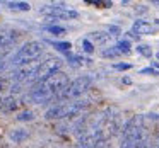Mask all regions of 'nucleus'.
Wrapping results in <instances>:
<instances>
[{
	"mask_svg": "<svg viewBox=\"0 0 159 148\" xmlns=\"http://www.w3.org/2000/svg\"><path fill=\"white\" fill-rule=\"evenodd\" d=\"M69 83H70L69 77H67L63 72H58V73H55V75H52L50 78H46L45 82H41L39 85L50 94L52 99H58V97L63 94V90L69 87Z\"/></svg>",
	"mask_w": 159,
	"mask_h": 148,
	"instance_id": "7",
	"label": "nucleus"
},
{
	"mask_svg": "<svg viewBox=\"0 0 159 148\" xmlns=\"http://www.w3.org/2000/svg\"><path fill=\"white\" fill-rule=\"evenodd\" d=\"M0 102H2V99H0Z\"/></svg>",
	"mask_w": 159,
	"mask_h": 148,
	"instance_id": "29",
	"label": "nucleus"
},
{
	"mask_svg": "<svg viewBox=\"0 0 159 148\" xmlns=\"http://www.w3.org/2000/svg\"><path fill=\"white\" fill-rule=\"evenodd\" d=\"M113 36L110 32H104V31H96V32H91L89 34V41H93V44H106Z\"/></svg>",
	"mask_w": 159,
	"mask_h": 148,
	"instance_id": "12",
	"label": "nucleus"
},
{
	"mask_svg": "<svg viewBox=\"0 0 159 148\" xmlns=\"http://www.w3.org/2000/svg\"><path fill=\"white\" fill-rule=\"evenodd\" d=\"M67 61H69L70 66H74V68H79V66H82L84 63L91 61V60L82 58L80 55H67Z\"/></svg>",
	"mask_w": 159,
	"mask_h": 148,
	"instance_id": "14",
	"label": "nucleus"
},
{
	"mask_svg": "<svg viewBox=\"0 0 159 148\" xmlns=\"http://www.w3.org/2000/svg\"><path fill=\"white\" fill-rule=\"evenodd\" d=\"M16 119L17 121H33L34 119V114H33V111H22L21 114L16 116Z\"/></svg>",
	"mask_w": 159,
	"mask_h": 148,
	"instance_id": "19",
	"label": "nucleus"
},
{
	"mask_svg": "<svg viewBox=\"0 0 159 148\" xmlns=\"http://www.w3.org/2000/svg\"><path fill=\"white\" fill-rule=\"evenodd\" d=\"M142 140H144L142 116H134L121 128V138H120V146L118 148H137Z\"/></svg>",
	"mask_w": 159,
	"mask_h": 148,
	"instance_id": "3",
	"label": "nucleus"
},
{
	"mask_svg": "<svg viewBox=\"0 0 159 148\" xmlns=\"http://www.w3.org/2000/svg\"><path fill=\"white\" fill-rule=\"evenodd\" d=\"M17 39H19V31L7 27V26H0V51L4 48H9Z\"/></svg>",
	"mask_w": 159,
	"mask_h": 148,
	"instance_id": "9",
	"label": "nucleus"
},
{
	"mask_svg": "<svg viewBox=\"0 0 159 148\" xmlns=\"http://www.w3.org/2000/svg\"><path fill=\"white\" fill-rule=\"evenodd\" d=\"M115 48L118 49L120 55H128V53H130V41H128V39H121V41H118L116 44H115Z\"/></svg>",
	"mask_w": 159,
	"mask_h": 148,
	"instance_id": "17",
	"label": "nucleus"
},
{
	"mask_svg": "<svg viewBox=\"0 0 159 148\" xmlns=\"http://www.w3.org/2000/svg\"><path fill=\"white\" fill-rule=\"evenodd\" d=\"M39 14L46 15L48 21H70V19H77L79 17V12L74 11V9L67 7L62 2H57V4H46L39 7Z\"/></svg>",
	"mask_w": 159,
	"mask_h": 148,
	"instance_id": "5",
	"label": "nucleus"
},
{
	"mask_svg": "<svg viewBox=\"0 0 159 148\" xmlns=\"http://www.w3.org/2000/svg\"><path fill=\"white\" fill-rule=\"evenodd\" d=\"M120 129H121L120 114L115 109H106L99 114V117L96 119L91 133L94 134L98 143H101V141H106L108 143L113 136H116Z\"/></svg>",
	"mask_w": 159,
	"mask_h": 148,
	"instance_id": "1",
	"label": "nucleus"
},
{
	"mask_svg": "<svg viewBox=\"0 0 159 148\" xmlns=\"http://www.w3.org/2000/svg\"><path fill=\"white\" fill-rule=\"evenodd\" d=\"M48 43L55 49H58V51H62V53H67V55L70 53V48H72V44H70L69 41H48Z\"/></svg>",
	"mask_w": 159,
	"mask_h": 148,
	"instance_id": "16",
	"label": "nucleus"
},
{
	"mask_svg": "<svg viewBox=\"0 0 159 148\" xmlns=\"http://www.w3.org/2000/svg\"><path fill=\"white\" fill-rule=\"evenodd\" d=\"M19 106H21V102L16 97H5L0 102V111L2 112H12V111H17Z\"/></svg>",
	"mask_w": 159,
	"mask_h": 148,
	"instance_id": "11",
	"label": "nucleus"
},
{
	"mask_svg": "<svg viewBox=\"0 0 159 148\" xmlns=\"http://www.w3.org/2000/svg\"><path fill=\"white\" fill-rule=\"evenodd\" d=\"M82 49H84L86 53H93V51H94V44L86 38V39H82Z\"/></svg>",
	"mask_w": 159,
	"mask_h": 148,
	"instance_id": "22",
	"label": "nucleus"
},
{
	"mask_svg": "<svg viewBox=\"0 0 159 148\" xmlns=\"http://www.w3.org/2000/svg\"><path fill=\"white\" fill-rule=\"evenodd\" d=\"M60 68H62V60L53 58V56H48L45 61L39 63L38 72H36V77H34V80H33V87L38 85V83H41V82H45L46 78H50V77L55 75V73H58Z\"/></svg>",
	"mask_w": 159,
	"mask_h": 148,
	"instance_id": "8",
	"label": "nucleus"
},
{
	"mask_svg": "<svg viewBox=\"0 0 159 148\" xmlns=\"http://www.w3.org/2000/svg\"><path fill=\"white\" fill-rule=\"evenodd\" d=\"M45 31H48L50 34H55V36H60V34H65V27H62V26H45Z\"/></svg>",
	"mask_w": 159,
	"mask_h": 148,
	"instance_id": "18",
	"label": "nucleus"
},
{
	"mask_svg": "<svg viewBox=\"0 0 159 148\" xmlns=\"http://www.w3.org/2000/svg\"><path fill=\"white\" fill-rule=\"evenodd\" d=\"M91 85H93V78H91L89 75L77 77L75 80H72V82L69 83V87L63 90V94L58 97V100L60 99L70 100V99H75V97H80L82 94H86L87 90L91 89Z\"/></svg>",
	"mask_w": 159,
	"mask_h": 148,
	"instance_id": "6",
	"label": "nucleus"
},
{
	"mask_svg": "<svg viewBox=\"0 0 159 148\" xmlns=\"http://www.w3.org/2000/svg\"><path fill=\"white\" fill-rule=\"evenodd\" d=\"M157 58H159V53H157Z\"/></svg>",
	"mask_w": 159,
	"mask_h": 148,
	"instance_id": "28",
	"label": "nucleus"
},
{
	"mask_svg": "<svg viewBox=\"0 0 159 148\" xmlns=\"http://www.w3.org/2000/svg\"><path fill=\"white\" fill-rule=\"evenodd\" d=\"M140 73H149V75H159V70H156L154 66H149V68H142Z\"/></svg>",
	"mask_w": 159,
	"mask_h": 148,
	"instance_id": "23",
	"label": "nucleus"
},
{
	"mask_svg": "<svg viewBox=\"0 0 159 148\" xmlns=\"http://www.w3.org/2000/svg\"><path fill=\"white\" fill-rule=\"evenodd\" d=\"M137 51L140 53L142 56H152V49H151V46H147V44H139L137 46Z\"/></svg>",
	"mask_w": 159,
	"mask_h": 148,
	"instance_id": "21",
	"label": "nucleus"
},
{
	"mask_svg": "<svg viewBox=\"0 0 159 148\" xmlns=\"http://www.w3.org/2000/svg\"><path fill=\"white\" fill-rule=\"evenodd\" d=\"M43 43L39 41H28L26 44H22L21 48L16 53H12L11 58H9L7 68H19V66L29 65V63H34V60H38L43 55Z\"/></svg>",
	"mask_w": 159,
	"mask_h": 148,
	"instance_id": "2",
	"label": "nucleus"
},
{
	"mask_svg": "<svg viewBox=\"0 0 159 148\" xmlns=\"http://www.w3.org/2000/svg\"><path fill=\"white\" fill-rule=\"evenodd\" d=\"M130 66H132L130 63H115L113 68H115V70H128Z\"/></svg>",
	"mask_w": 159,
	"mask_h": 148,
	"instance_id": "24",
	"label": "nucleus"
},
{
	"mask_svg": "<svg viewBox=\"0 0 159 148\" xmlns=\"http://www.w3.org/2000/svg\"><path fill=\"white\" fill-rule=\"evenodd\" d=\"M108 32H110L111 36H118L120 34V29H118L116 26H110V27H108Z\"/></svg>",
	"mask_w": 159,
	"mask_h": 148,
	"instance_id": "25",
	"label": "nucleus"
},
{
	"mask_svg": "<svg viewBox=\"0 0 159 148\" xmlns=\"http://www.w3.org/2000/svg\"><path fill=\"white\" fill-rule=\"evenodd\" d=\"M103 56H106V58H115V56H120V53H118V49L115 48V46H110V48L103 49Z\"/></svg>",
	"mask_w": 159,
	"mask_h": 148,
	"instance_id": "20",
	"label": "nucleus"
},
{
	"mask_svg": "<svg viewBox=\"0 0 159 148\" xmlns=\"http://www.w3.org/2000/svg\"><path fill=\"white\" fill-rule=\"evenodd\" d=\"M89 106L87 100H69V102H62L57 106L50 107L45 112L46 119H65V117H74L79 112H82L86 107Z\"/></svg>",
	"mask_w": 159,
	"mask_h": 148,
	"instance_id": "4",
	"label": "nucleus"
},
{
	"mask_svg": "<svg viewBox=\"0 0 159 148\" xmlns=\"http://www.w3.org/2000/svg\"><path fill=\"white\" fill-rule=\"evenodd\" d=\"M96 148H110V143H106V141H101V143L96 145Z\"/></svg>",
	"mask_w": 159,
	"mask_h": 148,
	"instance_id": "26",
	"label": "nucleus"
},
{
	"mask_svg": "<svg viewBox=\"0 0 159 148\" xmlns=\"http://www.w3.org/2000/svg\"><path fill=\"white\" fill-rule=\"evenodd\" d=\"M26 138H29V131L21 129V128H19V129H12L11 133H9V140H11L12 143H22Z\"/></svg>",
	"mask_w": 159,
	"mask_h": 148,
	"instance_id": "13",
	"label": "nucleus"
},
{
	"mask_svg": "<svg viewBox=\"0 0 159 148\" xmlns=\"http://www.w3.org/2000/svg\"><path fill=\"white\" fill-rule=\"evenodd\" d=\"M75 148H82V146H79V145H77V146H75Z\"/></svg>",
	"mask_w": 159,
	"mask_h": 148,
	"instance_id": "27",
	"label": "nucleus"
},
{
	"mask_svg": "<svg viewBox=\"0 0 159 148\" xmlns=\"http://www.w3.org/2000/svg\"><path fill=\"white\" fill-rule=\"evenodd\" d=\"M132 32H134L135 36H147V34L156 32V27H154V24H151V22L139 19V21H135L134 26H132Z\"/></svg>",
	"mask_w": 159,
	"mask_h": 148,
	"instance_id": "10",
	"label": "nucleus"
},
{
	"mask_svg": "<svg viewBox=\"0 0 159 148\" xmlns=\"http://www.w3.org/2000/svg\"><path fill=\"white\" fill-rule=\"evenodd\" d=\"M4 5H7V9L11 11H29L31 9L28 2H4Z\"/></svg>",
	"mask_w": 159,
	"mask_h": 148,
	"instance_id": "15",
	"label": "nucleus"
}]
</instances>
